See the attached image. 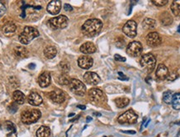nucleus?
<instances>
[{"label":"nucleus","mask_w":180,"mask_h":137,"mask_svg":"<svg viewBox=\"0 0 180 137\" xmlns=\"http://www.w3.org/2000/svg\"><path fill=\"white\" fill-rule=\"evenodd\" d=\"M103 28V23L98 19H90L83 24L82 32L85 36L94 37L99 34Z\"/></svg>","instance_id":"obj_1"},{"label":"nucleus","mask_w":180,"mask_h":137,"mask_svg":"<svg viewBox=\"0 0 180 137\" xmlns=\"http://www.w3.org/2000/svg\"><path fill=\"white\" fill-rule=\"evenodd\" d=\"M38 36H39V32L38 31V29H36L34 27L27 26L23 29V32L19 34V39L23 45H28L32 40H34Z\"/></svg>","instance_id":"obj_2"},{"label":"nucleus","mask_w":180,"mask_h":137,"mask_svg":"<svg viewBox=\"0 0 180 137\" xmlns=\"http://www.w3.org/2000/svg\"><path fill=\"white\" fill-rule=\"evenodd\" d=\"M41 112L38 110H28L22 113L21 115V121L23 124H30L35 123L41 118Z\"/></svg>","instance_id":"obj_3"},{"label":"nucleus","mask_w":180,"mask_h":137,"mask_svg":"<svg viewBox=\"0 0 180 137\" xmlns=\"http://www.w3.org/2000/svg\"><path fill=\"white\" fill-rule=\"evenodd\" d=\"M140 64L143 68V70H146L148 73H151L154 70L156 65V59L154 55L152 54H143L140 59Z\"/></svg>","instance_id":"obj_4"},{"label":"nucleus","mask_w":180,"mask_h":137,"mask_svg":"<svg viewBox=\"0 0 180 137\" xmlns=\"http://www.w3.org/2000/svg\"><path fill=\"white\" fill-rule=\"evenodd\" d=\"M69 23V19L64 15H59L53 19H50L48 22V24L53 29H62L66 28Z\"/></svg>","instance_id":"obj_5"},{"label":"nucleus","mask_w":180,"mask_h":137,"mask_svg":"<svg viewBox=\"0 0 180 137\" xmlns=\"http://www.w3.org/2000/svg\"><path fill=\"white\" fill-rule=\"evenodd\" d=\"M70 90L79 96H83L86 93V86L82 81L77 79H71L69 85Z\"/></svg>","instance_id":"obj_6"},{"label":"nucleus","mask_w":180,"mask_h":137,"mask_svg":"<svg viewBox=\"0 0 180 137\" xmlns=\"http://www.w3.org/2000/svg\"><path fill=\"white\" fill-rule=\"evenodd\" d=\"M137 121H138V115L133 110H127L118 118V121L119 124H135Z\"/></svg>","instance_id":"obj_7"},{"label":"nucleus","mask_w":180,"mask_h":137,"mask_svg":"<svg viewBox=\"0 0 180 137\" xmlns=\"http://www.w3.org/2000/svg\"><path fill=\"white\" fill-rule=\"evenodd\" d=\"M126 51L127 54L131 57H138L143 51L142 44L138 41L131 42L128 45Z\"/></svg>","instance_id":"obj_8"},{"label":"nucleus","mask_w":180,"mask_h":137,"mask_svg":"<svg viewBox=\"0 0 180 137\" xmlns=\"http://www.w3.org/2000/svg\"><path fill=\"white\" fill-rule=\"evenodd\" d=\"M89 96L92 102L96 103V104L104 102L105 99H106L104 94V92L102 91L101 89H96V88L89 89Z\"/></svg>","instance_id":"obj_9"},{"label":"nucleus","mask_w":180,"mask_h":137,"mask_svg":"<svg viewBox=\"0 0 180 137\" xmlns=\"http://www.w3.org/2000/svg\"><path fill=\"white\" fill-rule=\"evenodd\" d=\"M123 32L129 38H134L137 35V23L129 20L123 27Z\"/></svg>","instance_id":"obj_10"},{"label":"nucleus","mask_w":180,"mask_h":137,"mask_svg":"<svg viewBox=\"0 0 180 137\" xmlns=\"http://www.w3.org/2000/svg\"><path fill=\"white\" fill-rule=\"evenodd\" d=\"M49 98L53 102L56 103V104H62L65 101L66 96L62 90L55 89V90L51 91L50 94H49Z\"/></svg>","instance_id":"obj_11"},{"label":"nucleus","mask_w":180,"mask_h":137,"mask_svg":"<svg viewBox=\"0 0 180 137\" xmlns=\"http://www.w3.org/2000/svg\"><path fill=\"white\" fill-rule=\"evenodd\" d=\"M146 41L150 47H157L162 43V38L157 32H152L147 35Z\"/></svg>","instance_id":"obj_12"},{"label":"nucleus","mask_w":180,"mask_h":137,"mask_svg":"<svg viewBox=\"0 0 180 137\" xmlns=\"http://www.w3.org/2000/svg\"><path fill=\"white\" fill-rule=\"evenodd\" d=\"M94 60L91 57H89L88 55H83L80 56L78 59V64L81 69L83 70H89L93 66Z\"/></svg>","instance_id":"obj_13"},{"label":"nucleus","mask_w":180,"mask_h":137,"mask_svg":"<svg viewBox=\"0 0 180 137\" xmlns=\"http://www.w3.org/2000/svg\"><path fill=\"white\" fill-rule=\"evenodd\" d=\"M61 7H62L61 1L54 0V1H51L50 3L48 4L47 11L52 15H56L60 12Z\"/></svg>","instance_id":"obj_14"},{"label":"nucleus","mask_w":180,"mask_h":137,"mask_svg":"<svg viewBox=\"0 0 180 137\" xmlns=\"http://www.w3.org/2000/svg\"><path fill=\"white\" fill-rule=\"evenodd\" d=\"M83 79L86 83L92 85H98L100 82V77L94 72H87L83 75Z\"/></svg>","instance_id":"obj_15"},{"label":"nucleus","mask_w":180,"mask_h":137,"mask_svg":"<svg viewBox=\"0 0 180 137\" xmlns=\"http://www.w3.org/2000/svg\"><path fill=\"white\" fill-rule=\"evenodd\" d=\"M168 74H169V71H168L167 66L164 64H159L157 68V70H156V77L158 78V80H166L168 76Z\"/></svg>","instance_id":"obj_16"},{"label":"nucleus","mask_w":180,"mask_h":137,"mask_svg":"<svg viewBox=\"0 0 180 137\" xmlns=\"http://www.w3.org/2000/svg\"><path fill=\"white\" fill-rule=\"evenodd\" d=\"M51 83L50 74L48 72H44L38 77V84L41 88H46Z\"/></svg>","instance_id":"obj_17"},{"label":"nucleus","mask_w":180,"mask_h":137,"mask_svg":"<svg viewBox=\"0 0 180 137\" xmlns=\"http://www.w3.org/2000/svg\"><path fill=\"white\" fill-rule=\"evenodd\" d=\"M28 102L29 105H34V106H38L43 103V99L38 93L32 92L28 97Z\"/></svg>","instance_id":"obj_18"},{"label":"nucleus","mask_w":180,"mask_h":137,"mask_svg":"<svg viewBox=\"0 0 180 137\" xmlns=\"http://www.w3.org/2000/svg\"><path fill=\"white\" fill-rule=\"evenodd\" d=\"M80 51L85 54H91L96 52V47L92 42H86L80 47Z\"/></svg>","instance_id":"obj_19"},{"label":"nucleus","mask_w":180,"mask_h":137,"mask_svg":"<svg viewBox=\"0 0 180 137\" xmlns=\"http://www.w3.org/2000/svg\"><path fill=\"white\" fill-rule=\"evenodd\" d=\"M4 128L9 133L7 134V137H17V130H16L15 124L11 121H6L4 123Z\"/></svg>","instance_id":"obj_20"},{"label":"nucleus","mask_w":180,"mask_h":137,"mask_svg":"<svg viewBox=\"0 0 180 137\" xmlns=\"http://www.w3.org/2000/svg\"><path fill=\"white\" fill-rule=\"evenodd\" d=\"M14 54L20 59H25L29 56V50L24 46H16L14 48Z\"/></svg>","instance_id":"obj_21"},{"label":"nucleus","mask_w":180,"mask_h":137,"mask_svg":"<svg viewBox=\"0 0 180 137\" xmlns=\"http://www.w3.org/2000/svg\"><path fill=\"white\" fill-rule=\"evenodd\" d=\"M159 20H160V23H161L163 25H170L171 23H173V17L171 16L168 12H164V13H162L160 14Z\"/></svg>","instance_id":"obj_22"},{"label":"nucleus","mask_w":180,"mask_h":137,"mask_svg":"<svg viewBox=\"0 0 180 137\" xmlns=\"http://www.w3.org/2000/svg\"><path fill=\"white\" fill-rule=\"evenodd\" d=\"M13 99L17 105H23L25 101V96L20 90H15L13 93Z\"/></svg>","instance_id":"obj_23"},{"label":"nucleus","mask_w":180,"mask_h":137,"mask_svg":"<svg viewBox=\"0 0 180 137\" xmlns=\"http://www.w3.org/2000/svg\"><path fill=\"white\" fill-rule=\"evenodd\" d=\"M51 131L50 128L42 125L38 128V131L36 132V136L37 137H50Z\"/></svg>","instance_id":"obj_24"},{"label":"nucleus","mask_w":180,"mask_h":137,"mask_svg":"<svg viewBox=\"0 0 180 137\" xmlns=\"http://www.w3.org/2000/svg\"><path fill=\"white\" fill-rule=\"evenodd\" d=\"M142 25L143 29L148 30V29H154L156 25H157V23H156V21L154 19H150V18H146V19H143Z\"/></svg>","instance_id":"obj_25"},{"label":"nucleus","mask_w":180,"mask_h":137,"mask_svg":"<svg viewBox=\"0 0 180 137\" xmlns=\"http://www.w3.org/2000/svg\"><path fill=\"white\" fill-rule=\"evenodd\" d=\"M57 52V49L55 48L54 46H48L44 50V54L47 59H53L56 56Z\"/></svg>","instance_id":"obj_26"},{"label":"nucleus","mask_w":180,"mask_h":137,"mask_svg":"<svg viewBox=\"0 0 180 137\" xmlns=\"http://www.w3.org/2000/svg\"><path fill=\"white\" fill-rule=\"evenodd\" d=\"M16 30V25L13 23H7L3 27V32L4 34L9 35L13 34V33L15 32Z\"/></svg>","instance_id":"obj_27"},{"label":"nucleus","mask_w":180,"mask_h":137,"mask_svg":"<svg viewBox=\"0 0 180 137\" xmlns=\"http://www.w3.org/2000/svg\"><path fill=\"white\" fill-rule=\"evenodd\" d=\"M171 10L174 14V16H180V0L173 1L171 4Z\"/></svg>","instance_id":"obj_28"},{"label":"nucleus","mask_w":180,"mask_h":137,"mask_svg":"<svg viewBox=\"0 0 180 137\" xmlns=\"http://www.w3.org/2000/svg\"><path fill=\"white\" fill-rule=\"evenodd\" d=\"M172 105L174 110H180V93H176L173 95V98H172Z\"/></svg>","instance_id":"obj_29"},{"label":"nucleus","mask_w":180,"mask_h":137,"mask_svg":"<svg viewBox=\"0 0 180 137\" xmlns=\"http://www.w3.org/2000/svg\"><path fill=\"white\" fill-rule=\"evenodd\" d=\"M114 102L118 108H124L129 104V99H128V98H117L114 100Z\"/></svg>","instance_id":"obj_30"},{"label":"nucleus","mask_w":180,"mask_h":137,"mask_svg":"<svg viewBox=\"0 0 180 137\" xmlns=\"http://www.w3.org/2000/svg\"><path fill=\"white\" fill-rule=\"evenodd\" d=\"M71 79H69V77L67 76L66 74H62L58 77V83L62 85H69Z\"/></svg>","instance_id":"obj_31"},{"label":"nucleus","mask_w":180,"mask_h":137,"mask_svg":"<svg viewBox=\"0 0 180 137\" xmlns=\"http://www.w3.org/2000/svg\"><path fill=\"white\" fill-rule=\"evenodd\" d=\"M172 98H173V94L171 91H165L163 95V100L166 104H171L172 103Z\"/></svg>","instance_id":"obj_32"},{"label":"nucleus","mask_w":180,"mask_h":137,"mask_svg":"<svg viewBox=\"0 0 180 137\" xmlns=\"http://www.w3.org/2000/svg\"><path fill=\"white\" fill-rule=\"evenodd\" d=\"M59 68L60 70H62L64 74L68 73L70 70L69 64L68 62H66V61H62V62H60Z\"/></svg>","instance_id":"obj_33"},{"label":"nucleus","mask_w":180,"mask_h":137,"mask_svg":"<svg viewBox=\"0 0 180 137\" xmlns=\"http://www.w3.org/2000/svg\"><path fill=\"white\" fill-rule=\"evenodd\" d=\"M152 3H154V5L158 7L164 6L168 3V0H153Z\"/></svg>","instance_id":"obj_34"},{"label":"nucleus","mask_w":180,"mask_h":137,"mask_svg":"<svg viewBox=\"0 0 180 137\" xmlns=\"http://www.w3.org/2000/svg\"><path fill=\"white\" fill-rule=\"evenodd\" d=\"M178 77V74L176 72H173V73H171L168 74V76L167 80L168 81H173V80H176Z\"/></svg>","instance_id":"obj_35"},{"label":"nucleus","mask_w":180,"mask_h":137,"mask_svg":"<svg viewBox=\"0 0 180 137\" xmlns=\"http://www.w3.org/2000/svg\"><path fill=\"white\" fill-rule=\"evenodd\" d=\"M6 12V8L4 6V4L2 3H0V18L3 16V14Z\"/></svg>","instance_id":"obj_36"},{"label":"nucleus","mask_w":180,"mask_h":137,"mask_svg":"<svg viewBox=\"0 0 180 137\" xmlns=\"http://www.w3.org/2000/svg\"><path fill=\"white\" fill-rule=\"evenodd\" d=\"M114 59L117 61H121V62H125L126 61V59L123 56H121L119 54H115L114 55Z\"/></svg>","instance_id":"obj_37"},{"label":"nucleus","mask_w":180,"mask_h":137,"mask_svg":"<svg viewBox=\"0 0 180 137\" xmlns=\"http://www.w3.org/2000/svg\"><path fill=\"white\" fill-rule=\"evenodd\" d=\"M64 10L67 11V12H72L73 11V7L71 6L70 4H69V3H66L64 5Z\"/></svg>","instance_id":"obj_38"},{"label":"nucleus","mask_w":180,"mask_h":137,"mask_svg":"<svg viewBox=\"0 0 180 137\" xmlns=\"http://www.w3.org/2000/svg\"><path fill=\"white\" fill-rule=\"evenodd\" d=\"M118 75L121 77H119L118 79L121 80H129V78H127L126 76H124V74H123L122 72H118Z\"/></svg>","instance_id":"obj_39"},{"label":"nucleus","mask_w":180,"mask_h":137,"mask_svg":"<svg viewBox=\"0 0 180 137\" xmlns=\"http://www.w3.org/2000/svg\"><path fill=\"white\" fill-rule=\"evenodd\" d=\"M123 133H127V134H132V135H135L136 131H122Z\"/></svg>","instance_id":"obj_40"},{"label":"nucleus","mask_w":180,"mask_h":137,"mask_svg":"<svg viewBox=\"0 0 180 137\" xmlns=\"http://www.w3.org/2000/svg\"><path fill=\"white\" fill-rule=\"evenodd\" d=\"M78 108H79V109H81V110H85V109H86V106H85V105H78Z\"/></svg>","instance_id":"obj_41"},{"label":"nucleus","mask_w":180,"mask_h":137,"mask_svg":"<svg viewBox=\"0 0 180 137\" xmlns=\"http://www.w3.org/2000/svg\"><path fill=\"white\" fill-rule=\"evenodd\" d=\"M92 121V118L90 117V116H88L87 117V122H89V121Z\"/></svg>","instance_id":"obj_42"},{"label":"nucleus","mask_w":180,"mask_h":137,"mask_svg":"<svg viewBox=\"0 0 180 137\" xmlns=\"http://www.w3.org/2000/svg\"><path fill=\"white\" fill-rule=\"evenodd\" d=\"M178 32L180 33V24H179V26H178Z\"/></svg>","instance_id":"obj_43"},{"label":"nucleus","mask_w":180,"mask_h":137,"mask_svg":"<svg viewBox=\"0 0 180 137\" xmlns=\"http://www.w3.org/2000/svg\"><path fill=\"white\" fill-rule=\"evenodd\" d=\"M73 115H74V114H69V116H73Z\"/></svg>","instance_id":"obj_44"},{"label":"nucleus","mask_w":180,"mask_h":137,"mask_svg":"<svg viewBox=\"0 0 180 137\" xmlns=\"http://www.w3.org/2000/svg\"><path fill=\"white\" fill-rule=\"evenodd\" d=\"M104 137H106V136H104Z\"/></svg>","instance_id":"obj_45"}]
</instances>
